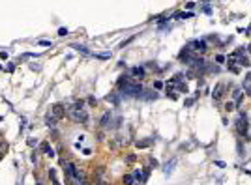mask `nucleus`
Segmentation results:
<instances>
[{
    "label": "nucleus",
    "mask_w": 251,
    "mask_h": 185,
    "mask_svg": "<svg viewBox=\"0 0 251 185\" xmlns=\"http://www.w3.org/2000/svg\"><path fill=\"white\" fill-rule=\"evenodd\" d=\"M120 90H122V96L126 97H141L143 94V86L139 82H131V80H127L124 86H120Z\"/></svg>",
    "instance_id": "f257e3e1"
},
{
    "label": "nucleus",
    "mask_w": 251,
    "mask_h": 185,
    "mask_svg": "<svg viewBox=\"0 0 251 185\" xmlns=\"http://www.w3.org/2000/svg\"><path fill=\"white\" fill-rule=\"evenodd\" d=\"M236 129H238V135L240 137H246L247 135V129H249V122H247V116L244 112H240V118L236 122Z\"/></svg>",
    "instance_id": "f03ea898"
},
{
    "label": "nucleus",
    "mask_w": 251,
    "mask_h": 185,
    "mask_svg": "<svg viewBox=\"0 0 251 185\" xmlns=\"http://www.w3.org/2000/svg\"><path fill=\"white\" fill-rule=\"evenodd\" d=\"M187 49L189 50H195V53H204V50L208 49V45H206L204 39H191L187 43Z\"/></svg>",
    "instance_id": "7ed1b4c3"
},
{
    "label": "nucleus",
    "mask_w": 251,
    "mask_h": 185,
    "mask_svg": "<svg viewBox=\"0 0 251 185\" xmlns=\"http://www.w3.org/2000/svg\"><path fill=\"white\" fill-rule=\"evenodd\" d=\"M66 172H67V176H71V178L81 180V172L75 168V165H73V163H66Z\"/></svg>",
    "instance_id": "20e7f679"
},
{
    "label": "nucleus",
    "mask_w": 251,
    "mask_h": 185,
    "mask_svg": "<svg viewBox=\"0 0 251 185\" xmlns=\"http://www.w3.org/2000/svg\"><path fill=\"white\" fill-rule=\"evenodd\" d=\"M53 116L58 118V120H60V118H64V116H66V108H64V105H60V103L55 105V107H53Z\"/></svg>",
    "instance_id": "39448f33"
},
{
    "label": "nucleus",
    "mask_w": 251,
    "mask_h": 185,
    "mask_svg": "<svg viewBox=\"0 0 251 185\" xmlns=\"http://www.w3.org/2000/svg\"><path fill=\"white\" fill-rule=\"evenodd\" d=\"M141 99H146V101L158 99V94H155L154 90H143V94H141Z\"/></svg>",
    "instance_id": "423d86ee"
},
{
    "label": "nucleus",
    "mask_w": 251,
    "mask_h": 185,
    "mask_svg": "<svg viewBox=\"0 0 251 185\" xmlns=\"http://www.w3.org/2000/svg\"><path fill=\"white\" fill-rule=\"evenodd\" d=\"M174 166H176V157H174V159H171V161H169L165 166H163V172H165V176H169L172 170H174Z\"/></svg>",
    "instance_id": "0eeeda50"
},
{
    "label": "nucleus",
    "mask_w": 251,
    "mask_h": 185,
    "mask_svg": "<svg viewBox=\"0 0 251 185\" xmlns=\"http://www.w3.org/2000/svg\"><path fill=\"white\" fill-rule=\"evenodd\" d=\"M148 174H150L148 170H143V172H141V170H135V174H133V176H135L137 180H141V183H144L146 180H148Z\"/></svg>",
    "instance_id": "6e6552de"
},
{
    "label": "nucleus",
    "mask_w": 251,
    "mask_h": 185,
    "mask_svg": "<svg viewBox=\"0 0 251 185\" xmlns=\"http://www.w3.org/2000/svg\"><path fill=\"white\" fill-rule=\"evenodd\" d=\"M56 120H58V118H55L53 114H47V116H45V123H47V127H55V125H56Z\"/></svg>",
    "instance_id": "1a4fd4ad"
},
{
    "label": "nucleus",
    "mask_w": 251,
    "mask_h": 185,
    "mask_svg": "<svg viewBox=\"0 0 251 185\" xmlns=\"http://www.w3.org/2000/svg\"><path fill=\"white\" fill-rule=\"evenodd\" d=\"M172 17H174V19H191V17H193V13L191 11H187V13H182V11H176L174 15H172Z\"/></svg>",
    "instance_id": "9d476101"
},
{
    "label": "nucleus",
    "mask_w": 251,
    "mask_h": 185,
    "mask_svg": "<svg viewBox=\"0 0 251 185\" xmlns=\"http://www.w3.org/2000/svg\"><path fill=\"white\" fill-rule=\"evenodd\" d=\"M212 96H214L215 101H218V99L223 96V84H218V86H215V90H214V94H212Z\"/></svg>",
    "instance_id": "9b49d317"
},
{
    "label": "nucleus",
    "mask_w": 251,
    "mask_h": 185,
    "mask_svg": "<svg viewBox=\"0 0 251 185\" xmlns=\"http://www.w3.org/2000/svg\"><path fill=\"white\" fill-rule=\"evenodd\" d=\"M41 150L45 151V153H47L49 157H55V151H53V148H51V146L47 144V142H43V144H41Z\"/></svg>",
    "instance_id": "f8f14e48"
},
{
    "label": "nucleus",
    "mask_w": 251,
    "mask_h": 185,
    "mask_svg": "<svg viewBox=\"0 0 251 185\" xmlns=\"http://www.w3.org/2000/svg\"><path fill=\"white\" fill-rule=\"evenodd\" d=\"M131 75H135V77H139V79H143V77H144V69H143V67H133V69H131Z\"/></svg>",
    "instance_id": "ddd939ff"
},
{
    "label": "nucleus",
    "mask_w": 251,
    "mask_h": 185,
    "mask_svg": "<svg viewBox=\"0 0 251 185\" xmlns=\"http://www.w3.org/2000/svg\"><path fill=\"white\" fill-rule=\"evenodd\" d=\"M71 49H75V50H79V53H83V54H88V56L92 54V53H90V50H88V49H86V47H83V45H71Z\"/></svg>",
    "instance_id": "4468645a"
},
{
    "label": "nucleus",
    "mask_w": 251,
    "mask_h": 185,
    "mask_svg": "<svg viewBox=\"0 0 251 185\" xmlns=\"http://www.w3.org/2000/svg\"><path fill=\"white\" fill-rule=\"evenodd\" d=\"M124 185H135V176L126 174V176H124Z\"/></svg>",
    "instance_id": "2eb2a0df"
},
{
    "label": "nucleus",
    "mask_w": 251,
    "mask_h": 185,
    "mask_svg": "<svg viewBox=\"0 0 251 185\" xmlns=\"http://www.w3.org/2000/svg\"><path fill=\"white\" fill-rule=\"evenodd\" d=\"M109 120H111V112H105L101 116V120H99V123L103 125V127H105V125H109Z\"/></svg>",
    "instance_id": "dca6fc26"
},
{
    "label": "nucleus",
    "mask_w": 251,
    "mask_h": 185,
    "mask_svg": "<svg viewBox=\"0 0 251 185\" xmlns=\"http://www.w3.org/2000/svg\"><path fill=\"white\" fill-rule=\"evenodd\" d=\"M150 144H152V140H137V142H135L137 148H148Z\"/></svg>",
    "instance_id": "f3484780"
},
{
    "label": "nucleus",
    "mask_w": 251,
    "mask_h": 185,
    "mask_svg": "<svg viewBox=\"0 0 251 185\" xmlns=\"http://www.w3.org/2000/svg\"><path fill=\"white\" fill-rule=\"evenodd\" d=\"M107 101H111V103H112V105H116V107L120 105V99H118V96H116V94H111V96H107Z\"/></svg>",
    "instance_id": "a211bd4d"
},
{
    "label": "nucleus",
    "mask_w": 251,
    "mask_h": 185,
    "mask_svg": "<svg viewBox=\"0 0 251 185\" xmlns=\"http://www.w3.org/2000/svg\"><path fill=\"white\" fill-rule=\"evenodd\" d=\"M232 97H234V103H236V105H240V101H242V90H234Z\"/></svg>",
    "instance_id": "6ab92c4d"
},
{
    "label": "nucleus",
    "mask_w": 251,
    "mask_h": 185,
    "mask_svg": "<svg viewBox=\"0 0 251 185\" xmlns=\"http://www.w3.org/2000/svg\"><path fill=\"white\" fill-rule=\"evenodd\" d=\"M38 45H41V47H53V43H51V41H47V39H39Z\"/></svg>",
    "instance_id": "aec40b11"
},
{
    "label": "nucleus",
    "mask_w": 251,
    "mask_h": 185,
    "mask_svg": "<svg viewBox=\"0 0 251 185\" xmlns=\"http://www.w3.org/2000/svg\"><path fill=\"white\" fill-rule=\"evenodd\" d=\"M234 107H236V103H234V101H229V103L225 105V111H234Z\"/></svg>",
    "instance_id": "412c9836"
},
{
    "label": "nucleus",
    "mask_w": 251,
    "mask_h": 185,
    "mask_svg": "<svg viewBox=\"0 0 251 185\" xmlns=\"http://www.w3.org/2000/svg\"><path fill=\"white\" fill-rule=\"evenodd\" d=\"M161 88H163V82L161 80H155L154 82V90H161Z\"/></svg>",
    "instance_id": "4be33fe9"
},
{
    "label": "nucleus",
    "mask_w": 251,
    "mask_h": 185,
    "mask_svg": "<svg viewBox=\"0 0 251 185\" xmlns=\"http://www.w3.org/2000/svg\"><path fill=\"white\" fill-rule=\"evenodd\" d=\"M49 176H51V180H56V170H55V168H51V170H49Z\"/></svg>",
    "instance_id": "5701e85b"
},
{
    "label": "nucleus",
    "mask_w": 251,
    "mask_h": 185,
    "mask_svg": "<svg viewBox=\"0 0 251 185\" xmlns=\"http://www.w3.org/2000/svg\"><path fill=\"white\" fill-rule=\"evenodd\" d=\"M67 34H70V30H67V28H60L58 30V36H67Z\"/></svg>",
    "instance_id": "b1692460"
},
{
    "label": "nucleus",
    "mask_w": 251,
    "mask_h": 185,
    "mask_svg": "<svg viewBox=\"0 0 251 185\" xmlns=\"http://www.w3.org/2000/svg\"><path fill=\"white\" fill-rule=\"evenodd\" d=\"M34 56L38 58L39 54H36V53H24V54H23V58H34Z\"/></svg>",
    "instance_id": "393cba45"
},
{
    "label": "nucleus",
    "mask_w": 251,
    "mask_h": 185,
    "mask_svg": "<svg viewBox=\"0 0 251 185\" xmlns=\"http://www.w3.org/2000/svg\"><path fill=\"white\" fill-rule=\"evenodd\" d=\"M178 90H180V92H186V94H187V86H186L184 82H180V84H178Z\"/></svg>",
    "instance_id": "a878e982"
},
{
    "label": "nucleus",
    "mask_w": 251,
    "mask_h": 185,
    "mask_svg": "<svg viewBox=\"0 0 251 185\" xmlns=\"http://www.w3.org/2000/svg\"><path fill=\"white\" fill-rule=\"evenodd\" d=\"M215 62H218V64H223V62H225V56H223V54H218V56H215Z\"/></svg>",
    "instance_id": "bb28decb"
},
{
    "label": "nucleus",
    "mask_w": 251,
    "mask_h": 185,
    "mask_svg": "<svg viewBox=\"0 0 251 185\" xmlns=\"http://www.w3.org/2000/svg\"><path fill=\"white\" fill-rule=\"evenodd\" d=\"M4 69H6L8 73H13V71H15V65H13V64H10L8 67H4Z\"/></svg>",
    "instance_id": "cd10ccee"
},
{
    "label": "nucleus",
    "mask_w": 251,
    "mask_h": 185,
    "mask_svg": "<svg viewBox=\"0 0 251 185\" xmlns=\"http://www.w3.org/2000/svg\"><path fill=\"white\" fill-rule=\"evenodd\" d=\"M38 144V140H34V138H28V146H36Z\"/></svg>",
    "instance_id": "c85d7f7f"
},
{
    "label": "nucleus",
    "mask_w": 251,
    "mask_h": 185,
    "mask_svg": "<svg viewBox=\"0 0 251 185\" xmlns=\"http://www.w3.org/2000/svg\"><path fill=\"white\" fill-rule=\"evenodd\" d=\"M193 101H195V99H186V107H191Z\"/></svg>",
    "instance_id": "c756f323"
},
{
    "label": "nucleus",
    "mask_w": 251,
    "mask_h": 185,
    "mask_svg": "<svg viewBox=\"0 0 251 185\" xmlns=\"http://www.w3.org/2000/svg\"><path fill=\"white\" fill-rule=\"evenodd\" d=\"M186 8H187V10H191V8H195V2H187Z\"/></svg>",
    "instance_id": "7c9ffc66"
},
{
    "label": "nucleus",
    "mask_w": 251,
    "mask_h": 185,
    "mask_svg": "<svg viewBox=\"0 0 251 185\" xmlns=\"http://www.w3.org/2000/svg\"><path fill=\"white\" fill-rule=\"evenodd\" d=\"M126 161H127V163H133V161H135V155H129V157L126 159Z\"/></svg>",
    "instance_id": "2f4dec72"
},
{
    "label": "nucleus",
    "mask_w": 251,
    "mask_h": 185,
    "mask_svg": "<svg viewBox=\"0 0 251 185\" xmlns=\"http://www.w3.org/2000/svg\"><path fill=\"white\" fill-rule=\"evenodd\" d=\"M0 58H2V60H6V58H8V53H6V50H4V53H0Z\"/></svg>",
    "instance_id": "473e14b6"
},
{
    "label": "nucleus",
    "mask_w": 251,
    "mask_h": 185,
    "mask_svg": "<svg viewBox=\"0 0 251 185\" xmlns=\"http://www.w3.org/2000/svg\"><path fill=\"white\" fill-rule=\"evenodd\" d=\"M215 165H218L219 168H225V163H223V161H218V163H215Z\"/></svg>",
    "instance_id": "72a5a7b5"
},
{
    "label": "nucleus",
    "mask_w": 251,
    "mask_h": 185,
    "mask_svg": "<svg viewBox=\"0 0 251 185\" xmlns=\"http://www.w3.org/2000/svg\"><path fill=\"white\" fill-rule=\"evenodd\" d=\"M246 82H251V73H249L247 77H246Z\"/></svg>",
    "instance_id": "f704fd0d"
},
{
    "label": "nucleus",
    "mask_w": 251,
    "mask_h": 185,
    "mask_svg": "<svg viewBox=\"0 0 251 185\" xmlns=\"http://www.w3.org/2000/svg\"><path fill=\"white\" fill-rule=\"evenodd\" d=\"M53 185H60V183H58V181H56V180H55V181H53Z\"/></svg>",
    "instance_id": "c9c22d12"
},
{
    "label": "nucleus",
    "mask_w": 251,
    "mask_h": 185,
    "mask_svg": "<svg viewBox=\"0 0 251 185\" xmlns=\"http://www.w3.org/2000/svg\"><path fill=\"white\" fill-rule=\"evenodd\" d=\"M249 32H251V26H249V28H247V30H246V34H249Z\"/></svg>",
    "instance_id": "e433bc0d"
},
{
    "label": "nucleus",
    "mask_w": 251,
    "mask_h": 185,
    "mask_svg": "<svg viewBox=\"0 0 251 185\" xmlns=\"http://www.w3.org/2000/svg\"><path fill=\"white\" fill-rule=\"evenodd\" d=\"M249 53H251V45H249Z\"/></svg>",
    "instance_id": "4c0bfd02"
},
{
    "label": "nucleus",
    "mask_w": 251,
    "mask_h": 185,
    "mask_svg": "<svg viewBox=\"0 0 251 185\" xmlns=\"http://www.w3.org/2000/svg\"><path fill=\"white\" fill-rule=\"evenodd\" d=\"M0 146H2V142H0Z\"/></svg>",
    "instance_id": "58836bf2"
},
{
    "label": "nucleus",
    "mask_w": 251,
    "mask_h": 185,
    "mask_svg": "<svg viewBox=\"0 0 251 185\" xmlns=\"http://www.w3.org/2000/svg\"><path fill=\"white\" fill-rule=\"evenodd\" d=\"M38 185H41V183H38Z\"/></svg>",
    "instance_id": "ea45409f"
}]
</instances>
